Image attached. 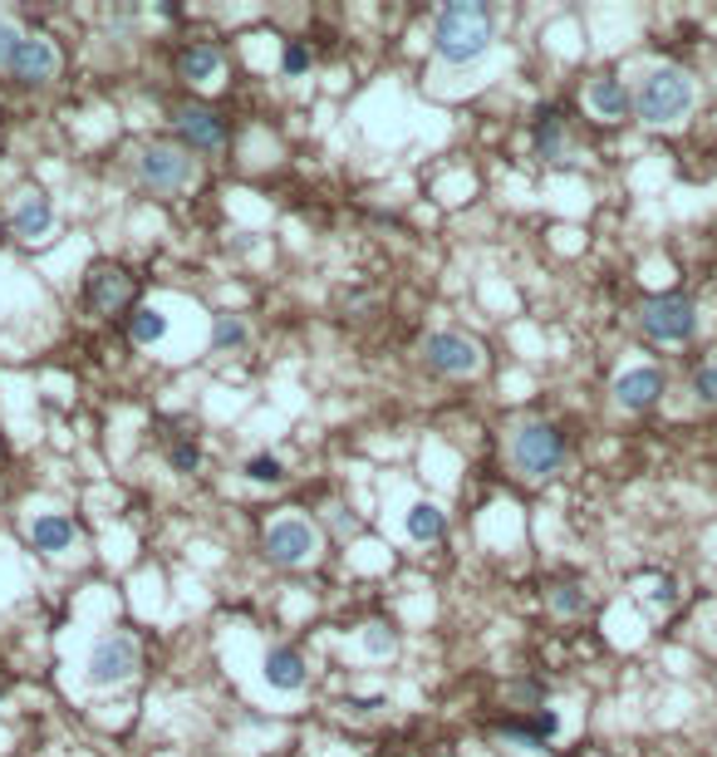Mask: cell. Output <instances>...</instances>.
Here are the masks:
<instances>
[{
	"mask_svg": "<svg viewBox=\"0 0 717 757\" xmlns=\"http://www.w3.org/2000/svg\"><path fill=\"white\" fill-rule=\"evenodd\" d=\"M487 49H491V10L487 5L452 0V5L438 10V20H432V55L442 64H452V69L477 64Z\"/></svg>",
	"mask_w": 717,
	"mask_h": 757,
	"instance_id": "6da1fadb",
	"label": "cell"
},
{
	"mask_svg": "<svg viewBox=\"0 0 717 757\" xmlns=\"http://www.w3.org/2000/svg\"><path fill=\"white\" fill-rule=\"evenodd\" d=\"M697 108V79L678 64H654L634 88V114L648 128H673Z\"/></svg>",
	"mask_w": 717,
	"mask_h": 757,
	"instance_id": "7a4b0ae2",
	"label": "cell"
},
{
	"mask_svg": "<svg viewBox=\"0 0 717 757\" xmlns=\"http://www.w3.org/2000/svg\"><path fill=\"white\" fill-rule=\"evenodd\" d=\"M511 462H516L521 477H550L565 462V438L550 423H521L511 433Z\"/></svg>",
	"mask_w": 717,
	"mask_h": 757,
	"instance_id": "3957f363",
	"label": "cell"
},
{
	"mask_svg": "<svg viewBox=\"0 0 717 757\" xmlns=\"http://www.w3.org/2000/svg\"><path fill=\"white\" fill-rule=\"evenodd\" d=\"M138 639L123 635V629H113V635L94 639V649H88V664H84V678L94 688H118L128 684V678L138 674Z\"/></svg>",
	"mask_w": 717,
	"mask_h": 757,
	"instance_id": "277c9868",
	"label": "cell"
},
{
	"mask_svg": "<svg viewBox=\"0 0 717 757\" xmlns=\"http://www.w3.org/2000/svg\"><path fill=\"white\" fill-rule=\"evenodd\" d=\"M638 324H644L648 340L658 344H688L697 334V305L688 295H654L638 310Z\"/></svg>",
	"mask_w": 717,
	"mask_h": 757,
	"instance_id": "5b68a950",
	"label": "cell"
},
{
	"mask_svg": "<svg viewBox=\"0 0 717 757\" xmlns=\"http://www.w3.org/2000/svg\"><path fill=\"white\" fill-rule=\"evenodd\" d=\"M138 177H143L153 192H182V187L196 177V163H192V153H182V147L153 143V147H143V157H138Z\"/></svg>",
	"mask_w": 717,
	"mask_h": 757,
	"instance_id": "8992f818",
	"label": "cell"
},
{
	"mask_svg": "<svg viewBox=\"0 0 717 757\" xmlns=\"http://www.w3.org/2000/svg\"><path fill=\"white\" fill-rule=\"evenodd\" d=\"M422 359H428L432 374H447V379H467V374L481 369V344L467 340V334L438 330L422 340Z\"/></svg>",
	"mask_w": 717,
	"mask_h": 757,
	"instance_id": "52a82bcc",
	"label": "cell"
},
{
	"mask_svg": "<svg viewBox=\"0 0 717 757\" xmlns=\"http://www.w3.org/2000/svg\"><path fill=\"white\" fill-rule=\"evenodd\" d=\"M314 551H320V531L304 517H280L265 531V556L275 566H304V560H314Z\"/></svg>",
	"mask_w": 717,
	"mask_h": 757,
	"instance_id": "ba28073f",
	"label": "cell"
},
{
	"mask_svg": "<svg viewBox=\"0 0 717 757\" xmlns=\"http://www.w3.org/2000/svg\"><path fill=\"white\" fill-rule=\"evenodd\" d=\"M664 389H668L664 369H654V364H634V369H624L614 379V403L619 409H629V413H644V409H654V403L664 399Z\"/></svg>",
	"mask_w": 717,
	"mask_h": 757,
	"instance_id": "9c48e42d",
	"label": "cell"
},
{
	"mask_svg": "<svg viewBox=\"0 0 717 757\" xmlns=\"http://www.w3.org/2000/svg\"><path fill=\"white\" fill-rule=\"evenodd\" d=\"M10 79H20V84H49V79L59 74V49L49 45L45 35H25L15 49V59H10L5 69Z\"/></svg>",
	"mask_w": 717,
	"mask_h": 757,
	"instance_id": "30bf717a",
	"label": "cell"
},
{
	"mask_svg": "<svg viewBox=\"0 0 717 757\" xmlns=\"http://www.w3.org/2000/svg\"><path fill=\"white\" fill-rule=\"evenodd\" d=\"M29 541H35V551H45V556H69V551L79 546V527L69 517H59V511H39V517L29 521Z\"/></svg>",
	"mask_w": 717,
	"mask_h": 757,
	"instance_id": "8fae6325",
	"label": "cell"
},
{
	"mask_svg": "<svg viewBox=\"0 0 717 757\" xmlns=\"http://www.w3.org/2000/svg\"><path fill=\"white\" fill-rule=\"evenodd\" d=\"M585 104L595 108L599 118H609V123H619V118H629V114H634V88H629L624 79L605 74V79H595V84L585 88Z\"/></svg>",
	"mask_w": 717,
	"mask_h": 757,
	"instance_id": "7c38bea8",
	"label": "cell"
},
{
	"mask_svg": "<svg viewBox=\"0 0 717 757\" xmlns=\"http://www.w3.org/2000/svg\"><path fill=\"white\" fill-rule=\"evenodd\" d=\"M10 226H15L20 241H39V236H49V226H55V202H49L45 192H25L15 202V212H10Z\"/></svg>",
	"mask_w": 717,
	"mask_h": 757,
	"instance_id": "4fadbf2b",
	"label": "cell"
},
{
	"mask_svg": "<svg viewBox=\"0 0 717 757\" xmlns=\"http://www.w3.org/2000/svg\"><path fill=\"white\" fill-rule=\"evenodd\" d=\"M128 295H133V281H128L123 265H94L88 271V305L94 310H118V305H128Z\"/></svg>",
	"mask_w": 717,
	"mask_h": 757,
	"instance_id": "5bb4252c",
	"label": "cell"
},
{
	"mask_svg": "<svg viewBox=\"0 0 717 757\" xmlns=\"http://www.w3.org/2000/svg\"><path fill=\"white\" fill-rule=\"evenodd\" d=\"M265 684L275 688V694H295V688H304V659H300V649H290V644H275L271 654H265Z\"/></svg>",
	"mask_w": 717,
	"mask_h": 757,
	"instance_id": "9a60e30c",
	"label": "cell"
},
{
	"mask_svg": "<svg viewBox=\"0 0 717 757\" xmlns=\"http://www.w3.org/2000/svg\"><path fill=\"white\" fill-rule=\"evenodd\" d=\"M177 128H182L187 143L206 147V153L226 143V128H222V118H216L212 108H182V114H177Z\"/></svg>",
	"mask_w": 717,
	"mask_h": 757,
	"instance_id": "2e32d148",
	"label": "cell"
},
{
	"mask_svg": "<svg viewBox=\"0 0 717 757\" xmlns=\"http://www.w3.org/2000/svg\"><path fill=\"white\" fill-rule=\"evenodd\" d=\"M536 153L546 157V163L565 157V118H560L555 108H540L536 114Z\"/></svg>",
	"mask_w": 717,
	"mask_h": 757,
	"instance_id": "e0dca14e",
	"label": "cell"
},
{
	"mask_svg": "<svg viewBox=\"0 0 717 757\" xmlns=\"http://www.w3.org/2000/svg\"><path fill=\"white\" fill-rule=\"evenodd\" d=\"M403 527H408L413 541H442V536H447V517H442L432 501H418V507H408V521H403Z\"/></svg>",
	"mask_w": 717,
	"mask_h": 757,
	"instance_id": "ac0fdd59",
	"label": "cell"
},
{
	"mask_svg": "<svg viewBox=\"0 0 717 757\" xmlns=\"http://www.w3.org/2000/svg\"><path fill=\"white\" fill-rule=\"evenodd\" d=\"M128 334H133V344H163L167 340V315L153 310V305H143V310L128 315Z\"/></svg>",
	"mask_w": 717,
	"mask_h": 757,
	"instance_id": "d6986e66",
	"label": "cell"
},
{
	"mask_svg": "<svg viewBox=\"0 0 717 757\" xmlns=\"http://www.w3.org/2000/svg\"><path fill=\"white\" fill-rule=\"evenodd\" d=\"M216 69H222V55H216V45H192L182 55V79H192V84H212Z\"/></svg>",
	"mask_w": 717,
	"mask_h": 757,
	"instance_id": "ffe728a7",
	"label": "cell"
},
{
	"mask_svg": "<svg viewBox=\"0 0 717 757\" xmlns=\"http://www.w3.org/2000/svg\"><path fill=\"white\" fill-rule=\"evenodd\" d=\"M246 334H251V330H246L241 315H231V310L212 315V350H222V354H226V350H241Z\"/></svg>",
	"mask_w": 717,
	"mask_h": 757,
	"instance_id": "44dd1931",
	"label": "cell"
},
{
	"mask_svg": "<svg viewBox=\"0 0 717 757\" xmlns=\"http://www.w3.org/2000/svg\"><path fill=\"white\" fill-rule=\"evenodd\" d=\"M585 590L579 586H570V580H560V586H550V610L555 615H565V619H575V615H585Z\"/></svg>",
	"mask_w": 717,
	"mask_h": 757,
	"instance_id": "7402d4cb",
	"label": "cell"
},
{
	"mask_svg": "<svg viewBox=\"0 0 717 757\" xmlns=\"http://www.w3.org/2000/svg\"><path fill=\"white\" fill-rule=\"evenodd\" d=\"M501 743L521 747V753H540V747H546V737L536 733V723H516V718H511V723H501Z\"/></svg>",
	"mask_w": 717,
	"mask_h": 757,
	"instance_id": "603a6c76",
	"label": "cell"
},
{
	"mask_svg": "<svg viewBox=\"0 0 717 757\" xmlns=\"http://www.w3.org/2000/svg\"><path fill=\"white\" fill-rule=\"evenodd\" d=\"M693 399L703 403V409H717V359L697 364V374H693Z\"/></svg>",
	"mask_w": 717,
	"mask_h": 757,
	"instance_id": "cb8c5ba5",
	"label": "cell"
},
{
	"mask_svg": "<svg viewBox=\"0 0 717 757\" xmlns=\"http://www.w3.org/2000/svg\"><path fill=\"white\" fill-rule=\"evenodd\" d=\"M246 477H251V482H271V487H275V482H285V462L271 458V452H255V458L246 462Z\"/></svg>",
	"mask_w": 717,
	"mask_h": 757,
	"instance_id": "d4e9b609",
	"label": "cell"
},
{
	"mask_svg": "<svg viewBox=\"0 0 717 757\" xmlns=\"http://www.w3.org/2000/svg\"><path fill=\"white\" fill-rule=\"evenodd\" d=\"M363 649H369V654H393V629L389 625H363Z\"/></svg>",
	"mask_w": 717,
	"mask_h": 757,
	"instance_id": "484cf974",
	"label": "cell"
},
{
	"mask_svg": "<svg viewBox=\"0 0 717 757\" xmlns=\"http://www.w3.org/2000/svg\"><path fill=\"white\" fill-rule=\"evenodd\" d=\"M172 468L177 472H196V468H202V448H196V442H172Z\"/></svg>",
	"mask_w": 717,
	"mask_h": 757,
	"instance_id": "4316f807",
	"label": "cell"
},
{
	"mask_svg": "<svg viewBox=\"0 0 717 757\" xmlns=\"http://www.w3.org/2000/svg\"><path fill=\"white\" fill-rule=\"evenodd\" d=\"M20 39H25V29H15L10 20H0V69H10V59H15Z\"/></svg>",
	"mask_w": 717,
	"mask_h": 757,
	"instance_id": "83f0119b",
	"label": "cell"
},
{
	"mask_svg": "<svg viewBox=\"0 0 717 757\" xmlns=\"http://www.w3.org/2000/svg\"><path fill=\"white\" fill-rule=\"evenodd\" d=\"M285 74H304V69H310V49L304 45H285Z\"/></svg>",
	"mask_w": 717,
	"mask_h": 757,
	"instance_id": "f1b7e54d",
	"label": "cell"
},
{
	"mask_svg": "<svg viewBox=\"0 0 717 757\" xmlns=\"http://www.w3.org/2000/svg\"><path fill=\"white\" fill-rule=\"evenodd\" d=\"M530 723H536V733H540V737H546V743H550V737H555V733H560V713H550V708H540V713H536V718H530Z\"/></svg>",
	"mask_w": 717,
	"mask_h": 757,
	"instance_id": "f546056e",
	"label": "cell"
},
{
	"mask_svg": "<svg viewBox=\"0 0 717 757\" xmlns=\"http://www.w3.org/2000/svg\"><path fill=\"white\" fill-rule=\"evenodd\" d=\"M373 708H383V698H344V713H354V718H369Z\"/></svg>",
	"mask_w": 717,
	"mask_h": 757,
	"instance_id": "4dcf8cb0",
	"label": "cell"
},
{
	"mask_svg": "<svg viewBox=\"0 0 717 757\" xmlns=\"http://www.w3.org/2000/svg\"><path fill=\"white\" fill-rule=\"evenodd\" d=\"M330 527L339 531V536H354V531H359V521H354L344 507H334V511H330Z\"/></svg>",
	"mask_w": 717,
	"mask_h": 757,
	"instance_id": "1f68e13d",
	"label": "cell"
},
{
	"mask_svg": "<svg viewBox=\"0 0 717 757\" xmlns=\"http://www.w3.org/2000/svg\"><path fill=\"white\" fill-rule=\"evenodd\" d=\"M648 600H654V605H673V580H658V586L648 590Z\"/></svg>",
	"mask_w": 717,
	"mask_h": 757,
	"instance_id": "d6a6232c",
	"label": "cell"
},
{
	"mask_svg": "<svg viewBox=\"0 0 717 757\" xmlns=\"http://www.w3.org/2000/svg\"><path fill=\"white\" fill-rule=\"evenodd\" d=\"M589 757H605V753H589Z\"/></svg>",
	"mask_w": 717,
	"mask_h": 757,
	"instance_id": "836d02e7",
	"label": "cell"
},
{
	"mask_svg": "<svg viewBox=\"0 0 717 757\" xmlns=\"http://www.w3.org/2000/svg\"><path fill=\"white\" fill-rule=\"evenodd\" d=\"M713 635H717V625H713Z\"/></svg>",
	"mask_w": 717,
	"mask_h": 757,
	"instance_id": "e575fe53",
	"label": "cell"
}]
</instances>
